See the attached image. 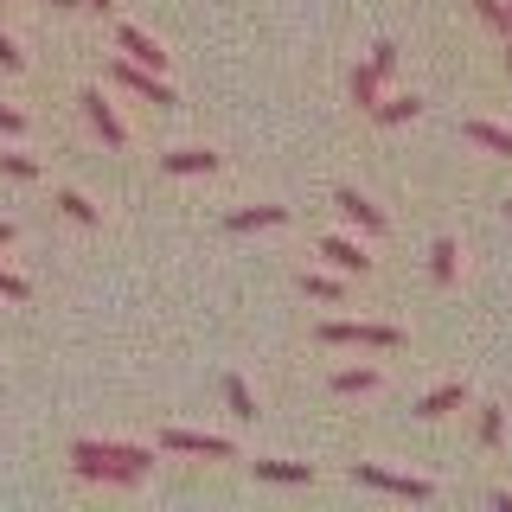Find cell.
<instances>
[{
    "label": "cell",
    "mask_w": 512,
    "mask_h": 512,
    "mask_svg": "<svg viewBox=\"0 0 512 512\" xmlns=\"http://www.w3.org/2000/svg\"><path fill=\"white\" fill-rule=\"evenodd\" d=\"M320 256H327L340 276H372V256H365L359 237H320Z\"/></svg>",
    "instance_id": "obj_7"
},
{
    "label": "cell",
    "mask_w": 512,
    "mask_h": 512,
    "mask_svg": "<svg viewBox=\"0 0 512 512\" xmlns=\"http://www.w3.org/2000/svg\"><path fill=\"white\" fill-rule=\"evenodd\" d=\"M506 71H512V52H506Z\"/></svg>",
    "instance_id": "obj_32"
},
{
    "label": "cell",
    "mask_w": 512,
    "mask_h": 512,
    "mask_svg": "<svg viewBox=\"0 0 512 512\" xmlns=\"http://www.w3.org/2000/svg\"><path fill=\"white\" fill-rule=\"evenodd\" d=\"M474 13H480L487 26H500L506 39H512V13H506V0H474Z\"/></svg>",
    "instance_id": "obj_23"
},
{
    "label": "cell",
    "mask_w": 512,
    "mask_h": 512,
    "mask_svg": "<svg viewBox=\"0 0 512 512\" xmlns=\"http://www.w3.org/2000/svg\"><path fill=\"white\" fill-rule=\"evenodd\" d=\"M301 295H314V301H327V308H333V301L346 295V282L340 276H301Z\"/></svg>",
    "instance_id": "obj_22"
},
{
    "label": "cell",
    "mask_w": 512,
    "mask_h": 512,
    "mask_svg": "<svg viewBox=\"0 0 512 512\" xmlns=\"http://www.w3.org/2000/svg\"><path fill=\"white\" fill-rule=\"evenodd\" d=\"M320 346H365V352H397L404 333L397 327H378V320H327L320 327Z\"/></svg>",
    "instance_id": "obj_2"
},
{
    "label": "cell",
    "mask_w": 512,
    "mask_h": 512,
    "mask_svg": "<svg viewBox=\"0 0 512 512\" xmlns=\"http://www.w3.org/2000/svg\"><path fill=\"white\" fill-rule=\"evenodd\" d=\"M500 442H506V410L487 404L480 410V448H500Z\"/></svg>",
    "instance_id": "obj_21"
},
{
    "label": "cell",
    "mask_w": 512,
    "mask_h": 512,
    "mask_svg": "<svg viewBox=\"0 0 512 512\" xmlns=\"http://www.w3.org/2000/svg\"><path fill=\"white\" fill-rule=\"evenodd\" d=\"M218 160L224 154H212V148H173V154H160V167H167L173 180H186V173H218Z\"/></svg>",
    "instance_id": "obj_10"
},
{
    "label": "cell",
    "mask_w": 512,
    "mask_h": 512,
    "mask_svg": "<svg viewBox=\"0 0 512 512\" xmlns=\"http://www.w3.org/2000/svg\"><path fill=\"white\" fill-rule=\"evenodd\" d=\"M506 13H512V7H506Z\"/></svg>",
    "instance_id": "obj_33"
},
{
    "label": "cell",
    "mask_w": 512,
    "mask_h": 512,
    "mask_svg": "<svg viewBox=\"0 0 512 512\" xmlns=\"http://www.w3.org/2000/svg\"><path fill=\"white\" fill-rule=\"evenodd\" d=\"M7 244H13V224H7V218H0V250H7Z\"/></svg>",
    "instance_id": "obj_28"
},
{
    "label": "cell",
    "mask_w": 512,
    "mask_h": 512,
    "mask_svg": "<svg viewBox=\"0 0 512 512\" xmlns=\"http://www.w3.org/2000/svg\"><path fill=\"white\" fill-rule=\"evenodd\" d=\"M71 468L84 480H103V487H135L154 468V448H141V442H71Z\"/></svg>",
    "instance_id": "obj_1"
},
{
    "label": "cell",
    "mask_w": 512,
    "mask_h": 512,
    "mask_svg": "<svg viewBox=\"0 0 512 512\" xmlns=\"http://www.w3.org/2000/svg\"><path fill=\"white\" fill-rule=\"evenodd\" d=\"M224 404H231V416H237V423H256V397H250V384L244 378H224Z\"/></svg>",
    "instance_id": "obj_18"
},
{
    "label": "cell",
    "mask_w": 512,
    "mask_h": 512,
    "mask_svg": "<svg viewBox=\"0 0 512 512\" xmlns=\"http://www.w3.org/2000/svg\"><path fill=\"white\" fill-rule=\"evenodd\" d=\"M58 212L71 218V224H103V212H96V205L84 199V192H58Z\"/></svg>",
    "instance_id": "obj_20"
},
{
    "label": "cell",
    "mask_w": 512,
    "mask_h": 512,
    "mask_svg": "<svg viewBox=\"0 0 512 512\" xmlns=\"http://www.w3.org/2000/svg\"><path fill=\"white\" fill-rule=\"evenodd\" d=\"M461 397H468V384H461V378H448V384H436V391H429L423 404H416V416H423V423H436V416L461 410Z\"/></svg>",
    "instance_id": "obj_13"
},
{
    "label": "cell",
    "mask_w": 512,
    "mask_h": 512,
    "mask_svg": "<svg viewBox=\"0 0 512 512\" xmlns=\"http://www.w3.org/2000/svg\"><path fill=\"white\" fill-rule=\"evenodd\" d=\"M365 116H372L378 128H397V122H416V116H423V96H391V103H372V109H365Z\"/></svg>",
    "instance_id": "obj_15"
},
{
    "label": "cell",
    "mask_w": 512,
    "mask_h": 512,
    "mask_svg": "<svg viewBox=\"0 0 512 512\" xmlns=\"http://www.w3.org/2000/svg\"><path fill=\"white\" fill-rule=\"evenodd\" d=\"M20 64H26V52L7 39V32H0V71H20Z\"/></svg>",
    "instance_id": "obj_26"
},
{
    "label": "cell",
    "mask_w": 512,
    "mask_h": 512,
    "mask_svg": "<svg viewBox=\"0 0 512 512\" xmlns=\"http://www.w3.org/2000/svg\"><path fill=\"white\" fill-rule=\"evenodd\" d=\"M0 173H7V180H32L39 160H32V154H0Z\"/></svg>",
    "instance_id": "obj_24"
},
{
    "label": "cell",
    "mask_w": 512,
    "mask_h": 512,
    "mask_svg": "<svg viewBox=\"0 0 512 512\" xmlns=\"http://www.w3.org/2000/svg\"><path fill=\"white\" fill-rule=\"evenodd\" d=\"M506 218H512V199H506Z\"/></svg>",
    "instance_id": "obj_31"
},
{
    "label": "cell",
    "mask_w": 512,
    "mask_h": 512,
    "mask_svg": "<svg viewBox=\"0 0 512 512\" xmlns=\"http://www.w3.org/2000/svg\"><path fill=\"white\" fill-rule=\"evenodd\" d=\"M52 7H84V0H52Z\"/></svg>",
    "instance_id": "obj_30"
},
{
    "label": "cell",
    "mask_w": 512,
    "mask_h": 512,
    "mask_svg": "<svg viewBox=\"0 0 512 512\" xmlns=\"http://www.w3.org/2000/svg\"><path fill=\"white\" fill-rule=\"evenodd\" d=\"M0 295H7V301H26L32 288H26V276H13V269H0Z\"/></svg>",
    "instance_id": "obj_25"
},
{
    "label": "cell",
    "mask_w": 512,
    "mask_h": 512,
    "mask_svg": "<svg viewBox=\"0 0 512 512\" xmlns=\"http://www.w3.org/2000/svg\"><path fill=\"white\" fill-rule=\"evenodd\" d=\"M455 269H461V244H455V237H436V244H429V276L448 288V282H455Z\"/></svg>",
    "instance_id": "obj_17"
},
{
    "label": "cell",
    "mask_w": 512,
    "mask_h": 512,
    "mask_svg": "<svg viewBox=\"0 0 512 512\" xmlns=\"http://www.w3.org/2000/svg\"><path fill=\"white\" fill-rule=\"evenodd\" d=\"M116 45H122V58L141 64V71H167V52H160V45H154L141 26H116Z\"/></svg>",
    "instance_id": "obj_8"
},
{
    "label": "cell",
    "mask_w": 512,
    "mask_h": 512,
    "mask_svg": "<svg viewBox=\"0 0 512 512\" xmlns=\"http://www.w3.org/2000/svg\"><path fill=\"white\" fill-rule=\"evenodd\" d=\"M378 84H384V77L372 71V58H365L359 71H352V103H359V109H372V103H378Z\"/></svg>",
    "instance_id": "obj_19"
},
{
    "label": "cell",
    "mask_w": 512,
    "mask_h": 512,
    "mask_svg": "<svg viewBox=\"0 0 512 512\" xmlns=\"http://www.w3.org/2000/svg\"><path fill=\"white\" fill-rule=\"evenodd\" d=\"M269 224H288V205H244V212H231L224 218V231H269Z\"/></svg>",
    "instance_id": "obj_11"
},
{
    "label": "cell",
    "mask_w": 512,
    "mask_h": 512,
    "mask_svg": "<svg viewBox=\"0 0 512 512\" xmlns=\"http://www.w3.org/2000/svg\"><path fill=\"white\" fill-rule=\"evenodd\" d=\"M352 480L359 487H378V493H397V500H436V487L429 480H416V474H384V468H372V461H352Z\"/></svg>",
    "instance_id": "obj_3"
},
{
    "label": "cell",
    "mask_w": 512,
    "mask_h": 512,
    "mask_svg": "<svg viewBox=\"0 0 512 512\" xmlns=\"http://www.w3.org/2000/svg\"><path fill=\"white\" fill-rule=\"evenodd\" d=\"M84 7H96V13H109V7H116V0H84Z\"/></svg>",
    "instance_id": "obj_29"
},
{
    "label": "cell",
    "mask_w": 512,
    "mask_h": 512,
    "mask_svg": "<svg viewBox=\"0 0 512 512\" xmlns=\"http://www.w3.org/2000/svg\"><path fill=\"white\" fill-rule=\"evenodd\" d=\"M109 77H116L122 90H135V96H148V103H160V109H167V103H180V96L160 84V71H141L135 58H116V64H109Z\"/></svg>",
    "instance_id": "obj_5"
},
{
    "label": "cell",
    "mask_w": 512,
    "mask_h": 512,
    "mask_svg": "<svg viewBox=\"0 0 512 512\" xmlns=\"http://www.w3.org/2000/svg\"><path fill=\"white\" fill-rule=\"evenodd\" d=\"M256 480H276V487H308L314 480V461H250Z\"/></svg>",
    "instance_id": "obj_12"
},
{
    "label": "cell",
    "mask_w": 512,
    "mask_h": 512,
    "mask_svg": "<svg viewBox=\"0 0 512 512\" xmlns=\"http://www.w3.org/2000/svg\"><path fill=\"white\" fill-rule=\"evenodd\" d=\"M333 205H340V212H346L352 224H359V231H372V237L384 231V224H391V218H384V212H378V205H372V199H365V192H359V186H340V192H333Z\"/></svg>",
    "instance_id": "obj_9"
},
{
    "label": "cell",
    "mask_w": 512,
    "mask_h": 512,
    "mask_svg": "<svg viewBox=\"0 0 512 512\" xmlns=\"http://www.w3.org/2000/svg\"><path fill=\"white\" fill-rule=\"evenodd\" d=\"M77 103H84L90 128L103 135V148H122V141H128V128H122V116H116V109H109V96H103V90H84Z\"/></svg>",
    "instance_id": "obj_6"
},
{
    "label": "cell",
    "mask_w": 512,
    "mask_h": 512,
    "mask_svg": "<svg viewBox=\"0 0 512 512\" xmlns=\"http://www.w3.org/2000/svg\"><path fill=\"white\" fill-rule=\"evenodd\" d=\"M20 128H26V116L13 103H0V135H20Z\"/></svg>",
    "instance_id": "obj_27"
},
{
    "label": "cell",
    "mask_w": 512,
    "mask_h": 512,
    "mask_svg": "<svg viewBox=\"0 0 512 512\" xmlns=\"http://www.w3.org/2000/svg\"><path fill=\"white\" fill-rule=\"evenodd\" d=\"M160 448H167V455H205V461H231L237 455L224 436H205V429H160Z\"/></svg>",
    "instance_id": "obj_4"
},
{
    "label": "cell",
    "mask_w": 512,
    "mask_h": 512,
    "mask_svg": "<svg viewBox=\"0 0 512 512\" xmlns=\"http://www.w3.org/2000/svg\"><path fill=\"white\" fill-rule=\"evenodd\" d=\"M378 365H346V372H333V391H340V397H372L378 391Z\"/></svg>",
    "instance_id": "obj_16"
},
{
    "label": "cell",
    "mask_w": 512,
    "mask_h": 512,
    "mask_svg": "<svg viewBox=\"0 0 512 512\" xmlns=\"http://www.w3.org/2000/svg\"><path fill=\"white\" fill-rule=\"evenodd\" d=\"M461 135H468L474 141V148H487V154H506L512 160V128H500V122H461Z\"/></svg>",
    "instance_id": "obj_14"
}]
</instances>
